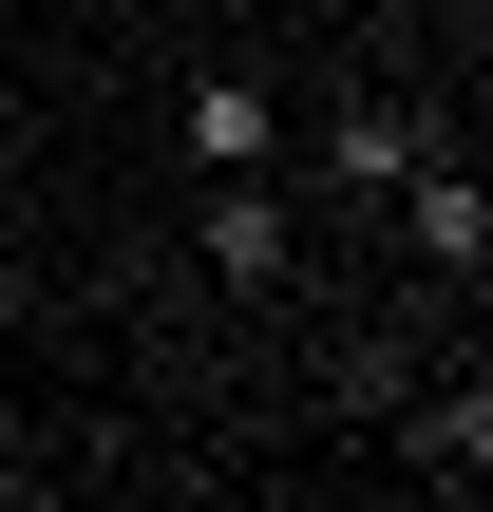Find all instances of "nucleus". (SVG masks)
Instances as JSON below:
<instances>
[{
	"instance_id": "obj_2",
	"label": "nucleus",
	"mask_w": 493,
	"mask_h": 512,
	"mask_svg": "<svg viewBox=\"0 0 493 512\" xmlns=\"http://www.w3.org/2000/svg\"><path fill=\"white\" fill-rule=\"evenodd\" d=\"M209 209H190V266L228 285V304H266L285 266H304V228H285V171H190Z\"/></svg>"
},
{
	"instance_id": "obj_1",
	"label": "nucleus",
	"mask_w": 493,
	"mask_h": 512,
	"mask_svg": "<svg viewBox=\"0 0 493 512\" xmlns=\"http://www.w3.org/2000/svg\"><path fill=\"white\" fill-rule=\"evenodd\" d=\"M171 171H285V76H266V57H190Z\"/></svg>"
},
{
	"instance_id": "obj_4",
	"label": "nucleus",
	"mask_w": 493,
	"mask_h": 512,
	"mask_svg": "<svg viewBox=\"0 0 493 512\" xmlns=\"http://www.w3.org/2000/svg\"><path fill=\"white\" fill-rule=\"evenodd\" d=\"M437 133H456V114H437V95H342V114H323V152H304V171H323V190H342V209H380V190H399V171H418V152H437Z\"/></svg>"
},
{
	"instance_id": "obj_6",
	"label": "nucleus",
	"mask_w": 493,
	"mask_h": 512,
	"mask_svg": "<svg viewBox=\"0 0 493 512\" xmlns=\"http://www.w3.org/2000/svg\"><path fill=\"white\" fill-rule=\"evenodd\" d=\"M456 19H475V0H456Z\"/></svg>"
},
{
	"instance_id": "obj_5",
	"label": "nucleus",
	"mask_w": 493,
	"mask_h": 512,
	"mask_svg": "<svg viewBox=\"0 0 493 512\" xmlns=\"http://www.w3.org/2000/svg\"><path fill=\"white\" fill-rule=\"evenodd\" d=\"M399 456H418L437 494H475V475H493V380H437V399L399 418Z\"/></svg>"
},
{
	"instance_id": "obj_3",
	"label": "nucleus",
	"mask_w": 493,
	"mask_h": 512,
	"mask_svg": "<svg viewBox=\"0 0 493 512\" xmlns=\"http://www.w3.org/2000/svg\"><path fill=\"white\" fill-rule=\"evenodd\" d=\"M380 209L418 228V266H437L456 304H475V285H493V190H475V152H456V133H437V152H418V171H399Z\"/></svg>"
}]
</instances>
